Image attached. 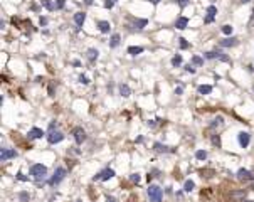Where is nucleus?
I'll use <instances>...</instances> for the list:
<instances>
[{
  "instance_id": "f704fd0d",
  "label": "nucleus",
  "mask_w": 254,
  "mask_h": 202,
  "mask_svg": "<svg viewBox=\"0 0 254 202\" xmlns=\"http://www.w3.org/2000/svg\"><path fill=\"white\" fill-rule=\"evenodd\" d=\"M64 5H66V0H56V7H57V9H62Z\"/></svg>"
},
{
  "instance_id": "2f4dec72",
  "label": "nucleus",
  "mask_w": 254,
  "mask_h": 202,
  "mask_svg": "<svg viewBox=\"0 0 254 202\" xmlns=\"http://www.w3.org/2000/svg\"><path fill=\"white\" fill-rule=\"evenodd\" d=\"M222 32H224L226 35L232 34V25H224V27H222Z\"/></svg>"
},
{
  "instance_id": "6e6552de",
  "label": "nucleus",
  "mask_w": 254,
  "mask_h": 202,
  "mask_svg": "<svg viewBox=\"0 0 254 202\" xmlns=\"http://www.w3.org/2000/svg\"><path fill=\"white\" fill-rule=\"evenodd\" d=\"M42 136H44V131H42L41 128H32L30 131L27 133L29 140H39V138H42Z\"/></svg>"
},
{
  "instance_id": "4c0bfd02",
  "label": "nucleus",
  "mask_w": 254,
  "mask_h": 202,
  "mask_svg": "<svg viewBox=\"0 0 254 202\" xmlns=\"http://www.w3.org/2000/svg\"><path fill=\"white\" fill-rule=\"evenodd\" d=\"M113 5H114V0H108V2L105 3V7H106V9H111Z\"/></svg>"
},
{
  "instance_id": "20e7f679",
  "label": "nucleus",
  "mask_w": 254,
  "mask_h": 202,
  "mask_svg": "<svg viewBox=\"0 0 254 202\" xmlns=\"http://www.w3.org/2000/svg\"><path fill=\"white\" fill-rule=\"evenodd\" d=\"M62 140H64L62 131H59V130H54V131H49V135H47V142H49V143L56 145V143L62 142Z\"/></svg>"
},
{
  "instance_id": "423d86ee",
  "label": "nucleus",
  "mask_w": 254,
  "mask_h": 202,
  "mask_svg": "<svg viewBox=\"0 0 254 202\" xmlns=\"http://www.w3.org/2000/svg\"><path fill=\"white\" fill-rule=\"evenodd\" d=\"M111 177H114V170L113 168H105V170L99 172L98 175H94V180H103V182H105V180H109Z\"/></svg>"
},
{
  "instance_id": "7ed1b4c3",
  "label": "nucleus",
  "mask_w": 254,
  "mask_h": 202,
  "mask_svg": "<svg viewBox=\"0 0 254 202\" xmlns=\"http://www.w3.org/2000/svg\"><path fill=\"white\" fill-rule=\"evenodd\" d=\"M66 174H67V170L64 167H57L56 172H54V175L49 179V185H59V184L62 182V179L66 177Z\"/></svg>"
},
{
  "instance_id": "dca6fc26",
  "label": "nucleus",
  "mask_w": 254,
  "mask_h": 202,
  "mask_svg": "<svg viewBox=\"0 0 254 202\" xmlns=\"http://www.w3.org/2000/svg\"><path fill=\"white\" fill-rule=\"evenodd\" d=\"M120 95L123 96V98H128V96L131 95L130 86H126V84H123V83H121V84H120Z\"/></svg>"
},
{
  "instance_id": "72a5a7b5",
  "label": "nucleus",
  "mask_w": 254,
  "mask_h": 202,
  "mask_svg": "<svg viewBox=\"0 0 254 202\" xmlns=\"http://www.w3.org/2000/svg\"><path fill=\"white\" fill-rule=\"evenodd\" d=\"M212 143H214V145H216V147H219V145H220L219 135H214V136H212Z\"/></svg>"
},
{
  "instance_id": "c85d7f7f",
  "label": "nucleus",
  "mask_w": 254,
  "mask_h": 202,
  "mask_svg": "<svg viewBox=\"0 0 254 202\" xmlns=\"http://www.w3.org/2000/svg\"><path fill=\"white\" fill-rule=\"evenodd\" d=\"M42 5H44L46 7V9H49V10H52V9H54V3H52V2H49V0H42Z\"/></svg>"
},
{
  "instance_id": "6ab92c4d",
  "label": "nucleus",
  "mask_w": 254,
  "mask_h": 202,
  "mask_svg": "<svg viewBox=\"0 0 254 202\" xmlns=\"http://www.w3.org/2000/svg\"><path fill=\"white\" fill-rule=\"evenodd\" d=\"M143 52V47H140V46H130L128 47V54L130 56H138V54Z\"/></svg>"
},
{
  "instance_id": "473e14b6",
  "label": "nucleus",
  "mask_w": 254,
  "mask_h": 202,
  "mask_svg": "<svg viewBox=\"0 0 254 202\" xmlns=\"http://www.w3.org/2000/svg\"><path fill=\"white\" fill-rule=\"evenodd\" d=\"M130 180L133 184H138V182H140V175H138V174H131L130 175Z\"/></svg>"
},
{
  "instance_id": "5701e85b",
  "label": "nucleus",
  "mask_w": 254,
  "mask_h": 202,
  "mask_svg": "<svg viewBox=\"0 0 254 202\" xmlns=\"http://www.w3.org/2000/svg\"><path fill=\"white\" fill-rule=\"evenodd\" d=\"M195 189V184H194V180H185V184H184V190L185 192H192V190Z\"/></svg>"
},
{
  "instance_id": "39448f33",
  "label": "nucleus",
  "mask_w": 254,
  "mask_h": 202,
  "mask_svg": "<svg viewBox=\"0 0 254 202\" xmlns=\"http://www.w3.org/2000/svg\"><path fill=\"white\" fill-rule=\"evenodd\" d=\"M73 136H74V140H76L77 145H81V143L86 140V133H84V130L81 128V126H76V128L73 130Z\"/></svg>"
},
{
  "instance_id": "ddd939ff",
  "label": "nucleus",
  "mask_w": 254,
  "mask_h": 202,
  "mask_svg": "<svg viewBox=\"0 0 254 202\" xmlns=\"http://www.w3.org/2000/svg\"><path fill=\"white\" fill-rule=\"evenodd\" d=\"M84 20H86V14L84 12H77L76 15H74V22H76L77 27H83Z\"/></svg>"
},
{
  "instance_id": "a878e982",
  "label": "nucleus",
  "mask_w": 254,
  "mask_h": 202,
  "mask_svg": "<svg viewBox=\"0 0 254 202\" xmlns=\"http://www.w3.org/2000/svg\"><path fill=\"white\" fill-rule=\"evenodd\" d=\"M29 199H30L29 192H20V194H19V200H20V202H29Z\"/></svg>"
},
{
  "instance_id": "bb28decb",
  "label": "nucleus",
  "mask_w": 254,
  "mask_h": 202,
  "mask_svg": "<svg viewBox=\"0 0 254 202\" xmlns=\"http://www.w3.org/2000/svg\"><path fill=\"white\" fill-rule=\"evenodd\" d=\"M192 64H195V66H202L204 59H202V57H199V56H194V57H192Z\"/></svg>"
},
{
  "instance_id": "cd10ccee",
  "label": "nucleus",
  "mask_w": 254,
  "mask_h": 202,
  "mask_svg": "<svg viewBox=\"0 0 254 202\" xmlns=\"http://www.w3.org/2000/svg\"><path fill=\"white\" fill-rule=\"evenodd\" d=\"M216 14H217V9H216L214 5H210L209 9H207V15H209V17H214Z\"/></svg>"
},
{
  "instance_id": "f8f14e48",
  "label": "nucleus",
  "mask_w": 254,
  "mask_h": 202,
  "mask_svg": "<svg viewBox=\"0 0 254 202\" xmlns=\"http://www.w3.org/2000/svg\"><path fill=\"white\" fill-rule=\"evenodd\" d=\"M98 49H94V47H91V49H88V52H86V57H88V61L89 63H94L96 59H98Z\"/></svg>"
},
{
  "instance_id": "37998d69",
  "label": "nucleus",
  "mask_w": 254,
  "mask_h": 202,
  "mask_svg": "<svg viewBox=\"0 0 254 202\" xmlns=\"http://www.w3.org/2000/svg\"><path fill=\"white\" fill-rule=\"evenodd\" d=\"M249 27H251V29H254V14H252L251 20H249Z\"/></svg>"
},
{
  "instance_id": "a18cd8bd",
  "label": "nucleus",
  "mask_w": 254,
  "mask_h": 202,
  "mask_svg": "<svg viewBox=\"0 0 254 202\" xmlns=\"http://www.w3.org/2000/svg\"><path fill=\"white\" fill-rule=\"evenodd\" d=\"M47 24V19H46V17H41V25H46Z\"/></svg>"
},
{
  "instance_id": "9d476101",
  "label": "nucleus",
  "mask_w": 254,
  "mask_h": 202,
  "mask_svg": "<svg viewBox=\"0 0 254 202\" xmlns=\"http://www.w3.org/2000/svg\"><path fill=\"white\" fill-rule=\"evenodd\" d=\"M237 138H239V143H241V147H242V148H246V147L249 145L251 135H249V133H246V131H241V133L237 135Z\"/></svg>"
},
{
  "instance_id": "603ef678",
  "label": "nucleus",
  "mask_w": 254,
  "mask_h": 202,
  "mask_svg": "<svg viewBox=\"0 0 254 202\" xmlns=\"http://www.w3.org/2000/svg\"><path fill=\"white\" fill-rule=\"evenodd\" d=\"M76 202H81V200H76Z\"/></svg>"
},
{
  "instance_id": "0eeeda50",
  "label": "nucleus",
  "mask_w": 254,
  "mask_h": 202,
  "mask_svg": "<svg viewBox=\"0 0 254 202\" xmlns=\"http://www.w3.org/2000/svg\"><path fill=\"white\" fill-rule=\"evenodd\" d=\"M246 202V192L244 190H234L231 194V202Z\"/></svg>"
},
{
  "instance_id": "3c124183",
  "label": "nucleus",
  "mask_w": 254,
  "mask_h": 202,
  "mask_svg": "<svg viewBox=\"0 0 254 202\" xmlns=\"http://www.w3.org/2000/svg\"><path fill=\"white\" fill-rule=\"evenodd\" d=\"M246 202H254V200H246Z\"/></svg>"
},
{
  "instance_id": "9b49d317",
  "label": "nucleus",
  "mask_w": 254,
  "mask_h": 202,
  "mask_svg": "<svg viewBox=\"0 0 254 202\" xmlns=\"http://www.w3.org/2000/svg\"><path fill=\"white\" fill-rule=\"evenodd\" d=\"M234 46H237V39L234 37H227L224 41H220V47H234Z\"/></svg>"
},
{
  "instance_id": "c756f323",
  "label": "nucleus",
  "mask_w": 254,
  "mask_h": 202,
  "mask_svg": "<svg viewBox=\"0 0 254 202\" xmlns=\"http://www.w3.org/2000/svg\"><path fill=\"white\" fill-rule=\"evenodd\" d=\"M246 175H249V172L246 170V168H241V170L237 172V177H239V179H244Z\"/></svg>"
},
{
  "instance_id": "4468645a",
  "label": "nucleus",
  "mask_w": 254,
  "mask_h": 202,
  "mask_svg": "<svg viewBox=\"0 0 254 202\" xmlns=\"http://www.w3.org/2000/svg\"><path fill=\"white\" fill-rule=\"evenodd\" d=\"M187 25H189V19H187V17H178L177 22H175V27L180 29V30H182V29H185Z\"/></svg>"
},
{
  "instance_id": "f257e3e1",
  "label": "nucleus",
  "mask_w": 254,
  "mask_h": 202,
  "mask_svg": "<svg viewBox=\"0 0 254 202\" xmlns=\"http://www.w3.org/2000/svg\"><path fill=\"white\" fill-rule=\"evenodd\" d=\"M30 175L34 177L35 180H42L46 175H47V167L42 164H35L30 167Z\"/></svg>"
},
{
  "instance_id": "09e8293b",
  "label": "nucleus",
  "mask_w": 254,
  "mask_h": 202,
  "mask_svg": "<svg viewBox=\"0 0 254 202\" xmlns=\"http://www.w3.org/2000/svg\"><path fill=\"white\" fill-rule=\"evenodd\" d=\"M84 3H86V5H91V3H93V0H84Z\"/></svg>"
},
{
  "instance_id": "1a4fd4ad",
  "label": "nucleus",
  "mask_w": 254,
  "mask_h": 202,
  "mask_svg": "<svg viewBox=\"0 0 254 202\" xmlns=\"http://www.w3.org/2000/svg\"><path fill=\"white\" fill-rule=\"evenodd\" d=\"M15 152L14 150H7V148H0V160L2 162H7L9 158H14L15 157Z\"/></svg>"
},
{
  "instance_id": "c03bdc74",
  "label": "nucleus",
  "mask_w": 254,
  "mask_h": 202,
  "mask_svg": "<svg viewBox=\"0 0 254 202\" xmlns=\"http://www.w3.org/2000/svg\"><path fill=\"white\" fill-rule=\"evenodd\" d=\"M209 22H214V17H209V15L205 17V24H209Z\"/></svg>"
},
{
  "instance_id": "58836bf2",
  "label": "nucleus",
  "mask_w": 254,
  "mask_h": 202,
  "mask_svg": "<svg viewBox=\"0 0 254 202\" xmlns=\"http://www.w3.org/2000/svg\"><path fill=\"white\" fill-rule=\"evenodd\" d=\"M56 126H57V123H56V121H52V123L49 125V130H47V131H54V130H56Z\"/></svg>"
},
{
  "instance_id": "a211bd4d",
  "label": "nucleus",
  "mask_w": 254,
  "mask_h": 202,
  "mask_svg": "<svg viewBox=\"0 0 254 202\" xmlns=\"http://www.w3.org/2000/svg\"><path fill=\"white\" fill-rule=\"evenodd\" d=\"M98 29H99V32H103V34H108V32L111 30V27H109V22H106V20L99 22V24H98Z\"/></svg>"
},
{
  "instance_id": "b1692460",
  "label": "nucleus",
  "mask_w": 254,
  "mask_h": 202,
  "mask_svg": "<svg viewBox=\"0 0 254 202\" xmlns=\"http://www.w3.org/2000/svg\"><path fill=\"white\" fill-rule=\"evenodd\" d=\"M195 157H197V160H205V158H207V152L205 150H197Z\"/></svg>"
},
{
  "instance_id": "c9c22d12",
  "label": "nucleus",
  "mask_w": 254,
  "mask_h": 202,
  "mask_svg": "<svg viewBox=\"0 0 254 202\" xmlns=\"http://www.w3.org/2000/svg\"><path fill=\"white\" fill-rule=\"evenodd\" d=\"M17 180H22V182H27V177L22 174V172H19V174H17Z\"/></svg>"
},
{
  "instance_id": "7c9ffc66",
  "label": "nucleus",
  "mask_w": 254,
  "mask_h": 202,
  "mask_svg": "<svg viewBox=\"0 0 254 202\" xmlns=\"http://www.w3.org/2000/svg\"><path fill=\"white\" fill-rule=\"evenodd\" d=\"M178 41H180V42H178V44H180V47H182V49H187V47H189V42H187V39H184V37H182V39H178Z\"/></svg>"
},
{
  "instance_id": "ea45409f",
  "label": "nucleus",
  "mask_w": 254,
  "mask_h": 202,
  "mask_svg": "<svg viewBox=\"0 0 254 202\" xmlns=\"http://www.w3.org/2000/svg\"><path fill=\"white\" fill-rule=\"evenodd\" d=\"M185 69H187V73H190V74H194L195 73V69L192 66H185Z\"/></svg>"
},
{
  "instance_id": "aec40b11",
  "label": "nucleus",
  "mask_w": 254,
  "mask_h": 202,
  "mask_svg": "<svg viewBox=\"0 0 254 202\" xmlns=\"http://www.w3.org/2000/svg\"><path fill=\"white\" fill-rule=\"evenodd\" d=\"M153 150L158 152V153H169V152H170L169 147L162 145V143H155V145H153Z\"/></svg>"
},
{
  "instance_id": "e433bc0d",
  "label": "nucleus",
  "mask_w": 254,
  "mask_h": 202,
  "mask_svg": "<svg viewBox=\"0 0 254 202\" xmlns=\"http://www.w3.org/2000/svg\"><path fill=\"white\" fill-rule=\"evenodd\" d=\"M79 81H81V83H83V84H88V83H89V79H88V78H86V76H84V74H81V76H79Z\"/></svg>"
},
{
  "instance_id": "de8ad7c7",
  "label": "nucleus",
  "mask_w": 254,
  "mask_h": 202,
  "mask_svg": "<svg viewBox=\"0 0 254 202\" xmlns=\"http://www.w3.org/2000/svg\"><path fill=\"white\" fill-rule=\"evenodd\" d=\"M73 66H74V67H79V66H81V63H79V61H74Z\"/></svg>"
},
{
  "instance_id": "a19ab883",
  "label": "nucleus",
  "mask_w": 254,
  "mask_h": 202,
  "mask_svg": "<svg viewBox=\"0 0 254 202\" xmlns=\"http://www.w3.org/2000/svg\"><path fill=\"white\" fill-rule=\"evenodd\" d=\"M106 202H118L113 196H106Z\"/></svg>"
},
{
  "instance_id": "f3484780",
  "label": "nucleus",
  "mask_w": 254,
  "mask_h": 202,
  "mask_svg": "<svg viewBox=\"0 0 254 202\" xmlns=\"http://www.w3.org/2000/svg\"><path fill=\"white\" fill-rule=\"evenodd\" d=\"M197 91L200 93V95H210V93H212V86L210 84H200L197 88Z\"/></svg>"
},
{
  "instance_id": "4be33fe9",
  "label": "nucleus",
  "mask_w": 254,
  "mask_h": 202,
  "mask_svg": "<svg viewBox=\"0 0 254 202\" xmlns=\"http://www.w3.org/2000/svg\"><path fill=\"white\" fill-rule=\"evenodd\" d=\"M220 56H222V54H220V52H216V50H209V52L204 54V57H205V59H219Z\"/></svg>"
},
{
  "instance_id": "49530a36",
  "label": "nucleus",
  "mask_w": 254,
  "mask_h": 202,
  "mask_svg": "<svg viewBox=\"0 0 254 202\" xmlns=\"http://www.w3.org/2000/svg\"><path fill=\"white\" fill-rule=\"evenodd\" d=\"M177 2L180 3V5H187V3H189V0H177Z\"/></svg>"
},
{
  "instance_id": "f03ea898",
  "label": "nucleus",
  "mask_w": 254,
  "mask_h": 202,
  "mask_svg": "<svg viewBox=\"0 0 254 202\" xmlns=\"http://www.w3.org/2000/svg\"><path fill=\"white\" fill-rule=\"evenodd\" d=\"M148 197L152 202H162L163 200V190L158 185H150L148 187Z\"/></svg>"
},
{
  "instance_id": "864d4df0",
  "label": "nucleus",
  "mask_w": 254,
  "mask_h": 202,
  "mask_svg": "<svg viewBox=\"0 0 254 202\" xmlns=\"http://www.w3.org/2000/svg\"><path fill=\"white\" fill-rule=\"evenodd\" d=\"M114 2H116V0H114Z\"/></svg>"
},
{
  "instance_id": "79ce46f5",
  "label": "nucleus",
  "mask_w": 254,
  "mask_h": 202,
  "mask_svg": "<svg viewBox=\"0 0 254 202\" xmlns=\"http://www.w3.org/2000/svg\"><path fill=\"white\" fill-rule=\"evenodd\" d=\"M182 93H184V88H180V86H178V88L175 89V95H182Z\"/></svg>"
},
{
  "instance_id": "8fccbe9b",
  "label": "nucleus",
  "mask_w": 254,
  "mask_h": 202,
  "mask_svg": "<svg viewBox=\"0 0 254 202\" xmlns=\"http://www.w3.org/2000/svg\"><path fill=\"white\" fill-rule=\"evenodd\" d=\"M248 2H251V0H242V3H248Z\"/></svg>"
},
{
  "instance_id": "393cba45",
  "label": "nucleus",
  "mask_w": 254,
  "mask_h": 202,
  "mask_svg": "<svg viewBox=\"0 0 254 202\" xmlns=\"http://www.w3.org/2000/svg\"><path fill=\"white\" fill-rule=\"evenodd\" d=\"M172 64H173L175 67L180 66V64H182V56H180V54H177V56H175L173 59H172Z\"/></svg>"
},
{
  "instance_id": "2eb2a0df",
  "label": "nucleus",
  "mask_w": 254,
  "mask_h": 202,
  "mask_svg": "<svg viewBox=\"0 0 254 202\" xmlns=\"http://www.w3.org/2000/svg\"><path fill=\"white\" fill-rule=\"evenodd\" d=\"M131 22H133V27L135 29H143V27H146L148 20H146V19H133Z\"/></svg>"
},
{
  "instance_id": "412c9836",
  "label": "nucleus",
  "mask_w": 254,
  "mask_h": 202,
  "mask_svg": "<svg viewBox=\"0 0 254 202\" xmlns=\"http://www.w3.org/2000/svg\"><path fill=\"white\" fill-rule=\"evenodd\" d=\"M120 35H118V34H113L111 35V39H109V47H111V49H114V47H118V46H120Z\"/></svg>"
}]
</instances>
